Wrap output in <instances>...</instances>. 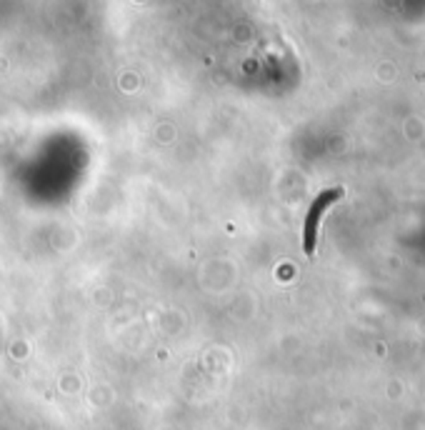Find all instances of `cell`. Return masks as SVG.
Returning <instances> with one entry per match:
<instances>
[{"label":"cell","mask_w":425,"mask_h":430,"mask_svg":"<svg viewBox=\"0 0 425 430\" xmlns=\"http://www.w3.org/2000/svg\"><path fill=\"white\" fill-rule=\"evenodd\" d=\"M340 198H343V188H333V190H323L313 201V206L308 210L305 228H303V248H305V255L315 253V238H318V225L323 220V213L336 201H340Z\"/></svg>","instance_id":"6da1fadb"}]
</instances>
